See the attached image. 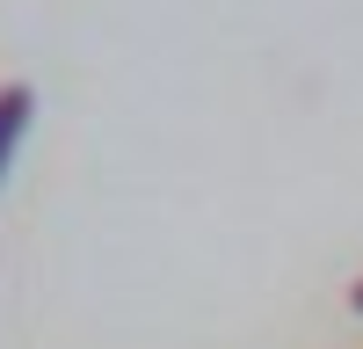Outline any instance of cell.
Segmentation results:
<instances>
[{"label":"cell","mask_w":363,"mask_h":349,"mask_svg":"<svg viewBox=\"0 0 363 349\" xmlns=\"http://www.w3.org/2000/svg\"><path fill=\"white\" fill-rule=\"evenodd\" d=\"M356 313H363V284H356Z\"/></svg>","instance_id":"7a4b0ae2"},{"label":"cell","mask_w":363,"mask_h":349,"mask_svg":"<svg viewBox=\"0 0 363 349\" xmlns=\"http://www.w3.org/2000/svg\"><path fill=\"white\" fill-rule=\"evenodd\" d=\"M29 109H37V95H29L22 80H8V87H0V174H8L15 145H22V131H29Z\"/></svg>","instance_id":"6da1fadb"}]
</instances>
